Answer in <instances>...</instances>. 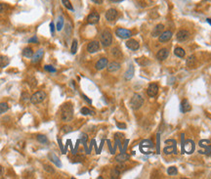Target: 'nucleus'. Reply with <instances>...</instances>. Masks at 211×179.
<instances>
[{
	"label": "nucleus",
	"mask_w": 211,
	"mask_h": 179,
	"mask_svg": "<svg viewBox=\"0 0 211 179\" xmlns=\"http://www.w3.org/2000/svg\"><path fill=\"white\" fill-rule=\"evenodd\" d=\"M73 117V107L71 103H65L61 107V119L64 121H71Z\"/></svg>",
	"instance_id": "f257e3e1"
},
{
	"label": "nucleus",
	"mask_w": 211,
	"mask_h": 179,
	"mask_svg": "<svg viewBox=\"0 0 211 179\" xmlns=\"http://www.w3.org/2000/svg\"><path fill=\"white\" fill-rule=\"evenodd\" d=\"M144 104V98L138 93H135L134 95L132 96L131 100H130V107L133 110H139L141 107L143 106Z\"/></svg>",
	"instance_id": "f03ea898"
},
{
	"label": "nucleus",
	"mask_w": 211,
	"mask_h": 179,
	"mask_svg": "<svg viewBox=\"0 0 211 179\" xmlns=\"http://www.w3.org/2000/svg\"><path fill=\"white\" fill-rule=\"evenodd\" d=\"M111 42H113V35H111V31L105 29L101 34V43L103 46L108 47L111 44Z\"/></svg>",
	"instance_id": "7ed1b4c3"
},
{
	"label": "nucleus",
	"mask_w": 211,
	"mask_h": 179,
	"mask_svg": "<svg viewBox=\"0 0 211 179\" xmlns=\"http://www.w3.org/2000/svg\"><path fill=\"white\" fill-rule=\"evenodd\" d=\"M46 99V93L44 91H37L34 94L31 95L30 97V103L33 105H37V104L42 103Z\"/></svg>",
	"instance_id": "20e7f679"
},
{
	"label": "nucleus",
	"mask_w": 211,
	"mask_h": 179,
	"mask_svg": "<svg viewBox=\"0 0 211 179\" xmlns=\"http://www.w3.org/2000/svg\"><path fill=\"white\" fill-rule=\"evenodd\" d=\"M154 145L151 140H143L140 144V150L144 154H149L154 150Z\"/></svg>",
	"instance_id": "39448f33"
},
{
	"label": "nucleus",
	"mask_w": 211,
	"mask_h": 179,
	"mask_svg": "<svg viewBox=\"0 0 211 179\" xmlns=\"http://www.w3.org/2000/svg\"><path fill=\"white\" fill-rule=\"evenodd\" d=\"M116 34L119 37V38H122V39H129L130 37L132 36L131 31L126 29V28H117L116 31Z\"/></svg>",
	"instance_id": "423d86ee"
},
{
	"label": "nucleus",
	"mask_w": 211,
	"mask_h": 179,
	"mask_svg": "<svg viewBox=\"0 0 211 179\" xmlns=\"http://www.w3.org/2000/svg\"><path fill=\"white\" fill-rule=\"evenodd\" d=\"M167 144V143H165ZM164 153L167 154V155H170V154H177V146H176V140L174 139H171V145H168L165 146L164 148Z\"/></svg>",
	"instance_id": "0eeeda50"
},
{
	"label": "nucleus",
	"mask_w": 211,
	"mask_h": 179,
	"mask_svg": "<svg viewBox=\"0 0 211 179\" xmlns=\"http://www.w3.org/2000/svg\"><path fill=\"white\" fill-rule=\"evenodd\" d=\"M99 21H100V15L96 11L90 13L89 16L87 17V23L89 25H96V24L99 23Z\"/></svg>",
	"instance_id": "6e6552de"
},
{
	"label": "nucleus",
	"mask_w": 211,
	"mask_h": 179,
	"mask_svg": "<svg viewBox=\"0 0 211 179\" xmlns=\"http://www.w3.org/2000/svg\"><path fill=\"white\" fill-rule=\"evenodd\" d=\"M176 37H177V40L180 41V42L186 41L189 39L190 33L188 31H186V29H181V31H179L177 33V34H176Z\"/></svg>",
	"instance_id": "1a4fd4ad"
},
{
	"label": "nucleus",
	"mask_w": 211,
	"mask_h": 179,
	"mask_svg": "<svg viewBox=\"0 0 211 179\" xmlns=\"http://www.w3.org/2000/svg\"><path fill=\"white\" fill-rule=\"evenodd\" d=\"M147 93L149 97H156L158 93V85L156 83H151L148 86V89H147Z\"/></svg>",
	"instance_id": "9d476101"
},
{
	"label": "nucleus",
	"mask_w": 211,
	"mask_h": 179,
	"mask_svg": "<svg viewBox=\"0 0 211 179\" xmlns=\"http://www.w3.org/2000/svg\"><path fill=\"white\" fill-rule=\"evenodd\" d=\"M172 35H173L172 31H163V33H162L158 36V40H159L160 43H165V42L169 41L170 39H171Z\"/></svg>",
	"instance_id": "9b49d317"
},
{
	"label": "nucleus",
	"mask_w": 211,
	"mask_h": 179,
	"mask_svg": "<svg viewBox=\"0 0 211 179\" xmlns=\"http://www.w3.org/2000/svg\"><path fill=\"white\" fill-rule=\"evenodd\" d=\"M183 148L187 154H192L194 151V149H196V146H194L193 140H187L186 143L184 144Z\"/></svg>",
	"instance_id": "f8f14e48"
},
{
	"label": "nucleus",
	"mask_w": 211,
	"mask_h": 179,
	"mask_svg": "<svg viewBox=\"0 0 211 179\" xmlns=\"http://www.w3.org/2000/svg\"><path fill=\"white\" fill-rule=\"evenodd\" d=\"M105 17L109 22H113V21L116 20L117 17V11L116 9H113V8H111V9H109L108 11L106 12Z\"/></svg>",
	"instance_id": "ddd939ff"
},
{
	"label": "nucleus",
	"mask_w": 211,
	"mask_h": 179,
	"mask_svg": "<svg viewBox=\"0 0 211 179\" xmlns=\"http://www.w3.org/2000/svg\"><path fill=\"white\" fill-rule=\"evenodd\" d=\"M100 49V44L98 41H91L87 45V51L89 53H96Z\"/></svg>",
	"instance_id": "4468645a"
},
{
	"label": "nucleus",
	"mask_w": 211,
	"mask_h": 179,
	"mask_svg": "<svg viewBox=\"0 0 211 179\" xmlns=\"http://www.w3.org/2000/svg\"><path fill=\"white\" fill-rule=\"evenodd\" d=\"M168 55H169V51L167 48H162L160 49L156 54V59L158 61H164L165 59H167Z\"/></svg>",
	"instance_id": "2eb2a0df"
},
{
	"label": "nucleus",
	"mask_w": 211,
	"mask_h": 179,
	"mask_svg": "<svg viewBox=\"0 0 211 179\" xmlns=\"http://www.w3.org/2000/svg\"><path fill=\"white\" fill-rule=\"evenodd\" d=\"M126 47L128 49L130 50H133V51H135V50H138L139 47H140V45H139V42L137 40H135V39H129V40L126 41Z\"/></svg>",
	"instance_id": "dca6fc26"
},
{
	"label": "nucleus",
	"mask_w": 211,
	"mask_h": 179,
	"mask_svg": "<svg viewBox=\"0 0 211 179\" xmlns=\"http://www.w3.org/2000/svg\"><path fill=\"white\" fill-rule=\"evenodd\" d=\"M43 55H44L43 50H42V49L38 50V51L34 53L33 56L31 57V62H33V64H36V63L40 62V61H41V59L43 58Z\"/></svg>",
	"instance_id": "f3484780"
},
{
	"label": "nucleus",
	"mask_w": 211,
	"mask_h": 179,
	"mask_svg": "<svg viewBox=\"0 0 211 179\" xmlns=\"http://www.w3.org/2000/svg\"><path fill=\"white\" fill-rule=\"evenodd\" d=\"M163 31H164V26L162 25V24H159V25H157L156 28L153 29V31H152V36L157 37L163 33Z\"/></svg>",
	"instance_id": "a211bd4d"
},
{
	"label": "nucleus",
	"mask_w": 211,
	"mask_h": 179,
	"mask_svg": "<svg viewBox=\"0 0 211 179\" xmlns=\"http://www.w3.org/2000/svg\"><path fill=\"white\" fill-rule=\"evenodd\" d=\"M108 59L107 58H102L100 59V60L98 61L97 63H96V69H98V71H102L103 69L107 68V66H108Z\"/></svg>",
	"instance_id": "6ab92c4d"
},
{
	"label": "nucleus",
	"mask_w": 211,
	"mask_h": 179,
	"mask_svg": "<svg viewBox=\"0 0 211 179\" xmlns=\"http://www.w3.org/2000/svg\"><path fill=\"white\" fill-rule=\"evenodd\" d=\"M191 109H192V107H191V105H190L189 101L187 100V99H184V100L182 101V103H181V105H180L181 112L185 114V113H187V112L191 111Z\"/></svg>",
	"instance_id": "aec40b11"
},
{
	"label": "nucleus",
	"mask_w": 211,
	"mask_h": 179,
	"mask_svg": "<svg viewBox=\"0 0 211 179\" xmlns=\"http://www.w3.org/2000/svg\"><path fill=\"white\" fill-rule=\"evenodd\" d=\"M120 67H121V66H120L119 63H117V62H111V63L108 64L107 68H108V71H109V73H113V71H118V69H120Z\"/></svg>",
	"instance_id": "412c9836"
},
{
	"label": "nucleus",
	"mask_w": 211,
	"mask_h": 179,
	"mask_svg": "<svg viewBox=\"0 0 211 179\" xmlns=\"http://www.w3.org/2000/svg\"><path fill=\"white\" fill-rule=\"evenodd\" d=\"M130 159V156L126 153H121L119 155H117L116 157V161L117 162H120V164H122V162H125L126 161Z\"/></svg>",
	"instance_id": "4be33fe9"
},
{
	"label": "nucleus",
	"mask_w": 211,
	"mask_h": 179,
	"mask_svg": "<svg viewBox=\"0 0 211 179\" xmlns=\"http://www.w3.org/2000/svg\"><path fill=\"white\" fill-rule=\"evenodd\" d=\"M48 157H49V159L51 160V162H54V164L57 165L58 167H62V164H61V162H60V160H59V157L56 156L54 153H49V154H48Z\"/></svg>",
	"instance_id": "5701e85b"
},
{
	"label": "nucleus",
	"mask_w": 211,
	"mask_h": 179,
	"mask_svg": "<svg viewBox=\"0 0 211 179\" xmlns=\"http://www.w3.org/2000/svg\"><path fill=\"white\" fill-rule=\"evenodd\" d=\"M133 76H134V67H133V65H130L129 69H128L126 71V73H125L124 78L126 79V80H130V79L133 77Z\"/></svg>",
	"instance_id": "b1692460"
},
{
	"label": "nucleus",
	"mask_w": 211,
	"mask_h": 179,
	"mask_svg": "<svg viewBox=\"0 0 211 179\" xmlns=\"http://www.w3.org/2000/svg\"><path fill=\"white\" fill-rule=\"evenodd\" d=\"M196 56L192 55L190 56V57L187 59V62H186V65L188 68H193V67L196 66Z\"/></svg>",
	"instance_id": "393cba45"
},
{
	"label": "nucleus",
	"mask_w": 211,
	"mask_h": 179,
	"mask_svg": "<svg viewBox=\"0 0 211 179\" xmlns=\"http://www.w3.org/2000/svg\"><path fill=\"white\" fill-rule=\"evenodd\" d=\"M9 63H10V60L7 56H3V55L0 56V68L1 69L6 68L9 65Z\"/></svg>",
	"instance_id": "a878e982"
},
{
	"label": "nucleus",
	"mask_w": 211,
	"mask_h": 179,
	"mask_svg": "<svg viewBox=\"0 0 211 179\" xmlns=\"http://www.w3.org/2000/svg\"><path fill=\"white\" fill-rule=\"evenodd\" d=\"M174 54L177 56V57H179V58H183V57H185L186 52H185V50H184L183 48L176 47L175 50H174Z\"/></svg>",
	"instance_id": "bb28decb"
},
{
	"label": "nucleus",
	"mask_w": 211,
	"mask_h": 179,
	"mask_svg": "<svg viewBox=\"0 0 211 179\" xmlns=\"http://www.w3.org/2000/svg\"><path fill=\"white\" fill-rule=\"evenodd\" d=\"M23 56L26 58H31L33 56V51L31 48L29 47H26L25 49L23 50Z\"/></svg>",
	"instance_id": "cd10ccee"
},
{
	"label": "nucleus",
	"mask_w": 211,
	"mask_h": 179,
	"mask_svg": "<svg viewBox=\"0 0 211 179\" xmlns=\"http://www.w3.org/2000/svg\"><path fill=\"white\" fill-rule=\"evenodd\" d=\"M111 54H113V57H116V58H122V53H121V51H120L119 48H117V47L113 48V50H111Z\"/></svg>",
	"instance_id": "c85d7f7f"
},
{
	"label": "nucleus",
	"mask_w": 211,
	"mask_h": 179,
	"mask_svg": "<svg viewBox=\"0 0 211 179\" xmlns=\"http://www.w3.org/2000/svg\"><path fill=\"white\" fill-rule=\"evenodd\" d=\"M136 62H137L139 65H141L143 67H145L149 64V61L147 58H138V59H136Z\"/></svg>",
	"instance_id": "c756f323"
},
{
	"label": "nucleus",
	"mask_w": 211,
	"mask_h": 179,
	"mask_svg": "<svg viewBox=\"0 0 211 179\" xmlns=\"http://www.w3.org/2000/svg\"><path fill=\"white\" fill-rule=\"evenodd\" d=\"M36 140L38 141L39 143H42V144H45V143H48V139L45 135H42V134H38L36 136Z\"/></svg>",
	"instance_id": "7c9ffc66"
},
{
	"label": "nucleus",
	"mask_w": 211,
	"mask_h": 179,
	"mask_svg": "<svg viewBox=\"0 0 211 179\" xmlns=\"http://www.w3.org/2000/svg\"><path fill=\"white\" fill-rule=\"evenodd\" d=\"M9 110V106H8L7 103H0V114H4Z\"/></svg>",
	"instance_id": "2f4dec72"
},
{
	"label": "nucleus",
	"mask_w": 211,
	"mask_h": 179,
	"mask_svg": "<svg viewBox=\"0 0 211 179\" xmlns=\"http://www.w3.org/2000/svg\"><path fill=\"white\" fill-rule=\"evenodd\" d=\"M177 173H178V170L175 167H170L167 168V174L168 175L173 176V175H176Z\"/></svg>",
	"instance_id": "473e14b6"
},
{
	"label": "nucleus",
	"mask_w": 211,
	"mask_h": 179,
	"mask_svg": "<svg viewBox=\"0 0 211 179\" xmlns=\"http://www.w3.org/2000/svg\"><path fill=\"white\" fill-rule=\"evenodd\" d=\"M62 3H63V5L68 10L73 11V5H71V1H69V0H62Z\"/></svg>",
	"instance_id": "72a5a7b5"
},
{
	"label": "nucleus",
	"mask_w": 211,
	"mask_h": 179,
	"mask_svg": "<svg viewBox=\"0 0 211 179\" xmlns=\"http://www.w3.org/2000/svg\"><path fill=\"white\" fill-rule=\"evenodd\" d=\"M120 173H121V171H120L118 168L114 167L113 169L111 170V178H118L119 175H120Z\"/></svg>",
	"instance_id": "f704fd0d"
},
{
	"label": "nucleus",
	"mask_w": 211,
	"mask_h": 179,
	"mask_svg": "<svg viewBox=\"0 0 211 179\" xmlns=\"http://www.w3.org/2000/svg\"><path fill=\"white\" fill-rule=\"evenodd\" d=\"M77 46H78V44H77V40H76V39H74V40L73 41V44H71V54H75V53H76Z\"/></svg>",
	"instance_id": "c9c22d12"
},
{
	"label": "nucleus",
	"mask_w": 211,
	"mask_h": 179,
	"mask_svg": "<svg viewBox=\"0 0 211 179\" xmlns=\"http://www.w3.org/2000/svg\"><path fill=\"white\" fill-rule=\"evenodd\" d=\"M63 28H64V18L60 17L57 23V31H61Z\"/></svg>",
	"instance_id": "e433bc0d"
},
{
	"label": "nucleus",
	"mask_w": 211,
	"mask_h": 179,
	"mask_svg": "<svg viewBox=\"0 0 211 179\" xmlns=\"http://www.w3.org/2000/svg\"><path fill=\"white\" fill-rule=\"evenodd\" d=\"M44 69L46 71H49V73H56L57 71V69H56L53 66H50V65H46L44 66Z\"/></svg>",
	"instance_id": "4c0bfd02"
},
{
	"label": "nucleus",
	"mask_w": 211,
	"mask_h": 179,
	"mask_svg": "<svg viewBox=\"0 0 211 179\" xmlns=\"http://www.w3.org/2000/svg\"><path fill=\"white\" fill-rule=\"evenodd\" d=\"M81 114H84V116H87V114H93V112H91L89 110V109L88 108H86V107H84V108H82L81 109Z\"/></svg>",
	"instance_id": "58836bf2"
},
{
	"label": "nucleus",
	"mask_w": 211,
	"mask_h": 179,
	"mask_svg": "<svg viewBox=\"0 0 211 179\" xmlns=\"http://www.w3.org/2000/svg\"><path fill=\"white\" fill-rule=\"evenodd\" d=\"M62 131L63 133H68V132H71V131H73V128H71V126H68V125H65L63 128H62Z\"/></svg>",
	"instance_id": "ea45409f"
},
{
	"label": "nucleus",
	"mask_w": 211,
	"mask_h": 179,
	"mask_svg": "<svg viewBox=\"0 0 211 179\" xmlns=\"http://www.w3.org/2000/svg\"><path fill=\"white\" fill-rule=\"evenodd\" d=\"M44 169L46 170V171L50 172V173H53V172L55 171L54 168H52L51 165H48V164H45V165H44Z\"/></svg>",
	"instance_id": "a19ab883"
},
{
	"label": "nucleus",
	"mask_w": 211,
	"mask_h": 179,
	"mask_svg": "<svg viewBox=\"0 0 211 179\" xmlns=\"http://www.w3.org/2000/svg\"><path fill=\"white\" fill-rule=\"evenodd\" d=\"M116 126L118 127V128H121V129H124V128H126V124H125V123H121V122H117Z\"/></svg>",
	"instance_id": "79ce46f5"
},
{
	"label": "nucleus",
	"mask_w": 211,
	"mask_h": 179,
	"mask_svg": "<svg viewBox=\"0 0 211 179\" xmlns=\"http://www.w3.org/2000/svg\"><path fill=\"white\" fill-rule=\"evenodd\" d=\"M50 29H51V33L54 34V33H55V26H54V24H53V23L50 24Z\"/></svg>",
	"instance_id": "37998d69"
},
{
	"label": "nucleus",
	"mask_w": 211,
	"mask_h": 179,
	"mask_svg": "<svg viewBox=\"0 0 211 179\" xmlns=\"http://www.w3.org/2000/svg\"><path fill=\"white\" fill-rule=\"evenodd\" d=\"M92 2H94L96 4H102L104 2V0H91Z\"/></svg>",
	"instance_id": "c03bdc74"
},
{
	"label": "nucleus",
	"mask_w": 211,
	"mask_h": 179,
	"mask_svg": "<svg viewBox=\"0 0 211 179\" xmlns=\"http://www.w3.org/2000/svg\"><path fill=\"white\" fill-rule=\"evenodd\" d=\"M82 97H83V98H84V100H86V101H87V102H88V103H90V104H91V103H92V101H91V100H90V99H89V98H88V97H87V96H85V95H82Z\"/></svg>",
	"instance_id": "a18cd8bd"
},
{
	"label": "nucleus",
	"mask_w": 211,
	"mask_h": 179,
	"mask_svg": "<svg viewBox=\"0 0 211 179\" xmlns=\"http://www.w3.org/2000/svg\"><path fill=\"white\" fill-rule=\"evenodd\" d=\"M4 8H5V6H4V4H2V3H0V13H2L4 11Z\"/></svg>",
	"instance_id": "49530a36"
},
{
	"label": "nucleus",
	"mask_w": 211,
	"mask_h": 179,
	"mask_svg": "<svg viewBox=\"0 0 211 179\" xmlns=\"http://www.w3.org/2000/svg\"><path fill=\"white\" fill-rule=\"evenodd\" d=\"M3 173H4V168L0 165V177H1L2 175H3Z\"/></svg>",
	"instance_id": "de8ad7c7"
},
{
	"label": "nucleus",
	"mask_w": 211,
	"mask_h": 179,
	"mask_svg": "<svg viewBox=\"0 0 211 179\" xmlns=\"http://www.w3.org/2000/svg\"><path fill=\"white\" fill-rule=\"evenodd\" d=\"M37 41H38V40H37L36 37H33V38H30L28 40V42H37Z\"/></svg>",
	"instance_id": "09e8293b"
},
{
	"label": "nucleus",
	"mask_w": 211,
	"mask_h": 179,
	"mask_svg": "<svg viewBox=\"0 0 211 179\" xmlns=\"http://www.w3.org/2000/svg\"><path fill=\"white\" fill-rule=\"evenodd\" d=\"M111 2H113V3H118V2H121L123 1V0H109Z\"/></svg>",
	"instance_id": "8fccbe9b"
},
{
	"label": "nucleus",
	"mask_w": 211,
	"mask_h": 179,
	"mask_svg": "<svg viewBox=\"0 0 211 179\" xmlns=\"http://www.w3.org/2000/svg\"><path fill=\"white\" fill-rule=\"evenodd\" d=\"M206 21H207V23L209 24V25H211V19H207Z\"/></svg>",
	"instance_id": "3c124183"
}]
</instances>
